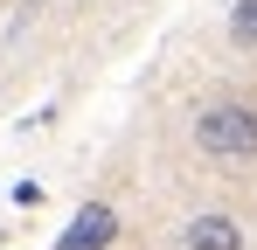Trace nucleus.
I'll return each mask as SVG.
<instances>
[{"instance_id":"f257e3e1","label":"nucleus","mask_w":257,"mask_h":250,"mask_svg":"<svg viewBox=\"0 0 257 250\" xmlns=\"http://www.w3.org/2000/svg\"><path fill=\"white\" fill-rule=\"evenodd\" d=\"M195 146L209 160H257V104L243 97H222L195 111Z\"/></svg>"},{"instance_id":"f03ea898","label":"nucleus","mask_w":257,"mask_h":250,"mask_svg":"<svg viewBox=\"0 0 257 250\" xmlns=\"http://www.w3.org/2000/svg\"><path fill=\"white\" fill-rule=\"evenodd\" d=\"M181 243H188V250H250V236H243V222H236V215L209 208V215H195V222L181 229Z\"/></svg>"},{"instance_id":"7ed1b4c3","label":"nucleus","mask_w":257,"mask_h":250,"mask_svg":"<svg viewBox=\"0 0 257 250\" xmlns=\"http://www.w3.org/2000/svg\"><path fill=\"white\" fill-rule=\"evenodd\" d=\"M111 236H118V215H111V208H104V202H90L84 215L70 222V236H63V243H56V250H104V243H111Z\"/></svg>"},{"instance_id":"20e7f679","label":"nucleus","mask_w":257,"mask_h":250,"mask_svg":"<svg viewBox=\"0 0 257 250\" xmlns=\"http://www.w3.org/2000/svg\"><path fill=\"white\" fill-rule=\"evenodd\" d=\"M229 42L257 49V0H229Z\"/></svg>"}]
</instances>
